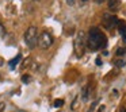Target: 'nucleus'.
<instances>
[{"label": "nucleus", "instance_id": "f257e3e1", "mask_svg": "<svg viewBox=\"0 0 126 112\" xmlns=\"http://www.w3.org/2000/svg\"><path fill=\"white\" fill-rule=\"evenodd\" d=\"M107 45V39L104 34L98 27H91L88 31L87 38V46L90 50H100Z\"/></svg>", "mask_w": 126, "mask_h": 112}, {"label": "nucleus", "instance_id": "f03ea898", "mask_svg": "<svg viewBox=\"0 0 126 112\" xmlns=\"http://www.w3.org/2000/svg\"><path fill=\"white\" fill-rule=\"evenodd\" d=\"M38 30H37L35 26H30V27L26 30L25 33V43L29 49H34V47L38 45Z\"/></svg>", "mask_w": 126, "mask_h": 112}, {"label": "nucleus", "instance_id": "7ed1b4c3", "mask_svg": "<svg viewBox=\"0 0 126 112\" xmlns=\"http://www.w3.org/2000/svg\"><path fill=\"white\" fill-rule=\"evenodd\" d=\"M84 38H85V34L84 31H77V35L75 38V42H73V49H75V53H76V57H83L84 54Z\"/></svg>", "mask_w": 126, "mask_h": 112}, {"label": "nucleus", "instance_id": "20e7f679", "mask_svg": "<svg viewBox=\"0 0 126 112\" xmlns=\"http://www.w3.org/2000/svg\"><path fill=\"white\" fill-rule=\"evenodd\" d=\"M53 42H54V38H53V35L49 33V31H42V33L39 34L38 46L41 47V49H44V50L49 49V47L53 45Z\"/></svg>", "mask_w": 126, "mask_h": 112}, {"label": "nucleus", "instance_id": "39448f33", "mask_svg": "<svg viewBox=\"0 0 126 112\" xmlns=\"http://www.w3.org/2000/svg\"><path fill=\"white\" fill-rule=\"evenodd\" d=\"M117 23H118V19L115 16H112V15L106 14L103 16V25L106 28H112L114 26H117Z\"/></svg>", "mask_w": 126, "mask_h": 112}, {"label": "nucleus", "instance_id": "423d86ee", "mask_svg": "<svg viewBox=\"0 0 126 112\" xmlns=\"http://www.w3.org/2000/svg\"><path fill=\"white\" fill-rule=\"evenodd\" d=\"M91 93H92V87H91V84H87L84 88H83V90H81V99H83V101H88V100H90Z\"/></svg>", "mask_w": 126, "mask_h": 112}, {"label": "nucleus", "instance_id": "0eeeda50", "mask_svg": "<svg viewBox=\"0 0 126 112\" xmlns=\"http://www.w3.org/2000/svg\"><path fill=\"white\" fill-rule=\"evenodd\" d=\"M107 4H109V8L110 10L115 11V10H118V7H119L121 0H107Z\"/></svg>", "mask_w": 126, "mask_h": 112}, {"label": "nucleus", "instance_id": "6e6552de", "mask_svg": "<svg viewBox=\"0 0 126 112\" xmlns=\"http://www.w3.org/2000/svg\"><path fill=\"white\" fill-rule=\"evenodd\" d=\"M20 58H22V55H20V54H18V55H16V57H15V58H12V60H11V61H10V62H8L10 68H11V69H15V66H16L18 63H19Z\"/></svg>", "mask_w": 126, "mask_h": 112}, {"label": "nucleus", "instance_id": "1a4fd4ad", "mask_svg": "<svg viewBox=\"0 0 126 112\" xmlns=\"http://www.w3.org/2000/svg\"><path fill=\"white\" fill-rule=\"evenodd\" d=\"M117 28H118V31H119V34H122L123 31L126 30V22H125V20H121V19H118Z\"/></svg>", "mask_w": 126, "mask_h": 112}, {"label": "nucleus", "instance_id": "9d476101", "mask_svg": "<svg viewBox=\"0 0 126 112\" xmlns=\"http://www.w3.org/2000/svg\"><path fill=\"white\" fill-rule=\"evenodd\" d=\"M64 105V100L63 99H57V100H54V107L56 108H60V107Z\"/></svg>", "mask_w": 126, "mask_h": 112}, {"label": "nucleus", "instance_id": "9b49d317", "mask_svg": "<svg viewBox=\"0 0 126 112\" xmlns=\"http://www.w3.org/2000/svg\"><path fill=\"white\" fill-rule=\"evenodd\" d=\"M22 81L25 82V84H29V82L31 81V77L29 76V74H25V76H22Z\"/></svg>", "mask_w": 126, "mask_h": 112}, {"label": "nucleus", "instance_id": "f8f14e48", "mask_svg": "<svg viewBox=\"0 0 126 112\" xmlns=\"http://www.w3.org/2000/svg\"><path fill=\"white\" fill-rule=\"evenodd\" d=\"M126 53V50H125V47H119V49L117 50V55L118 57H122L123 54Z\"/></svg>", "mask_w": 126, "mask_h": 112}, {"label": "nucleus", "instance_id": "ddd939ff", "mask_svg": "<svg viewBox=\"0 0 126 112\" xmlns=\"http://www.w3.org/2000/svg\"><path fill=\"white\" fill-rule=\"evenodd\" d=\"M6 35V27L3 26V23L0 22V37H4Z\"/></svg>", "mask_w": 126, "mask_h": 112}, {"label": "nucleus", "instance_id": "4468645a", "mask_svg": "<svg viewBox=\"0 0 126 112\" xmlns=\"http://www.w3.org/2000/svg\"><path fill=\"white\" fill-rule=\"evenodd\" d=\"M30 58H26V60L25 61H23V63H22V66H20V68H22V69H25V68H27V66L29 65H30Z\"/></svg>", "mask_w": 126, "mask_h": 112}, {"label": "nucleus", "instance_id": "2eb2a0df", "mask_svg": "<svg viewBox=\"0 0 126 112\" xmlns=\"http://www.w3.org/2000/svg\"><path fill=\"white\" fill-rule=\"evenodd\" d=\"M114 63H115V65L118 66V68H123V66H125V63H126V62H125V61H122V60H119V61H115Z\"/></svg>", "mask_w": 126, "mask_h": 112}, {"label": "nucleus", "instance_id": "dca6fc26", "mask_svg": "<svg viewBox=\"0 0 126 112\" xmlns=\"http://www.w3.org/2000/svg\"><path fill=\"white\" fill-rule=\"evenodd\" d=\"M77 100H79V97H77V96H76V97H75V100H73V103L71 104V108H72V109H76V105H77Z\"/></svg>", "mask_w": 126, "mask_h": 112}, {"label": "nucleus", "instance_id": "f3484780", "mask_svg": "<svg viewBox=\"0 0 126 112\" xmlns=\"http://www.w3.org/2000/svg\"><path fill=\"white\" fill-rule=\"evenodd\" d=\"M121 35H122V41H123V42H125V43H126V30L123 31V33L121 34Z\"/></svg>", "mask_w": 126, "mask_h": 112}, {"label": "nucleus", "instance_id": "a211bd4d", "mask_svg": "<svg viewBox=\"0 0 126 112\" xmlns=\"http://www.w3.org/2000/svg\"><path fill=\"white\" fill-rule=\"evenodd\" d=\"M104 111H106V105H100V107H99V111L98 112H104Z\"/></svg>", "mask_w": 126, "mask_h": 112}, {"label": "nucleus", "instance_id": "6ab92c4d", "mask_svg": "<svg viewBox=\"0 0 126 112\" xmlns=\"http://www.w3.org/2000/svg\"><path fill=\"white\" fill-rule=\"evenodd\" d=\"M96 65H98V66H100V65H102V60H100L99 57L96 58Z\"/></svg>", "mask_w": 126, "mask_h": 112}, {"label": "nucleus", "instance_id": "aec40b11", "mask_svg": "<svg viewBox=\"0 0 126 112\" xmlns=\"http://www.w3.org/2000/svg\"><path fill=\"white\" fill-rule=\"evenodd\" d=\"M4 103H0V112H3V109H4Z\"/></svg>", "mask_w": 126, "mask_h": 112}, {"label": "nucleus", "instance_id": "412c9836", "mask_svg": "<svg viewBox=\"0 0 126 112\" xmlns=\"http://www.w3.org/2000/svg\"><path fill=\"white\" fill-rule=\"evenodd\" d=\"M66 3H68L69 6H71V4H73V3H75V0H66Z\"/></svg>", "mask_w": 126, "mask_h": 112}, {"label": "nucleus", "instance_id": "4be33fe9", "mask_svg": "<svg viewBox=\"0 0 126 112\" xmlns=\"http://www.w3.org/2000/svg\"><path fill=\"white\" fill-rule=\"evenodd\" d=\"M119 112H126V108H121V111Z\"/></svg>", "mask_w": 126, "mask_h": 112}, {"label": "nucleus", "instance_id": "5701e85b", "mask_svg": "<svg viewBox=\"0 0 126 112\" xmlns=\"http://www.w3.org/2000/svg\"><path fill=\"white\" fill-rule=\"evenodd\" d=\"M15 112H25V111H20V109H19V111H15Z\"/></svg>", "mask_w": 126, "mask_h": 112}, {"label": "nucleus", "instance_id": "b1692460", "mask_svg": "<svg viewBox=\"0 0 126 112\" xmlns=\"http://www.w3.org/2000/svg\"><path fill=\"white\" fill-rule=\"evenodd\" d=\"M81 1H87V0H81Z\"/></svg>", "mask_w": 126, "mask_h": 112}, {"label": "nucleus", "instance_id": "393cba45", "mask_svg": "<svg viewBox=\"0 0 126 112\" xmlns=\"http://www.w3.org/2000/svg\"><path fill=\"white\" fill-rule=\"evenodd\" d=\"M34 1H39V0H34Z\"/></svg>", "mask_w": 126, "mask_h": 112}]
</instances>
